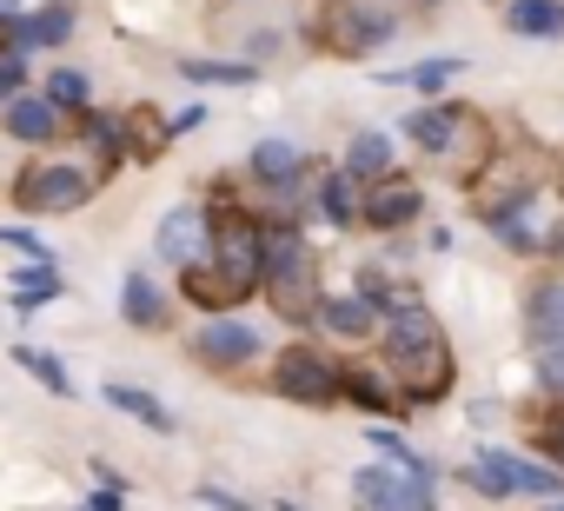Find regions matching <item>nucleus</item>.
I'll list each match as a JSON object with an SVG mask.
<instances>
[{
  "mask_svg": "<svg viewBox=\"0 0 564 511\" xmlns=\"http://www.w3.org/2000/svg\"><path fill=\"white\" fill-rule=\"evenodd\" d=\"M478 465L498 471L511 498H544V504L564 498V471H557V465H538V458H518V452H485Z\"/></svg>",
  "mask_w": 564,
  "mask_h": 511,
  "instance_id": "obj_14",
  "label": "nucleus"
},
{
  "mask_svg": "<svg viewBox=\"0 0 564 511\" xmlns=\"http://www.w3.org/2000/svg\"><path fill=\"white\" fill-rule=\"evenodd\" d=\"M551 180H557V193H564V153H557V160H551Z\"/></svg>",
  "mask_w": 564,
  "mask_h": 511,
  "instance_id": "obj_42",
  "label": "nucleus"
},
{
  "mask_svg": "<svg viewBox=\"0 0 564 511\" xmlns=\"http://www.w3.org/2000/svg\"><path fill=\"white\" fill-rule=\"evenodd\" d=\"M193 127H206V100H186V107L173 113V133H193Z\"/></svg>",
  "mask_w": 564,
  "mask_h": 511,
  "instance_id": "obj_39",
  "label": "nucleus"
},
{
  "mask_svg": "<svg viewBox=\"0 0 564 511\" xmlns=\"http://www.w3.org/2000/svg\"><path fill=\"white\" fill-rule=\"evenodd\" d=\"M346 173H352V180H366V186H372V180H386V173H392V140H386V133H372V127H366V133H352V140H346Z\"/></svg>",
  "mask_w": 564,
  "mask_h": 511,
  "instance_id": "obj_26",
  "label": "nucleus"
},
{
  "mask_svg": "<svg viewBox=\"0 0 564 511\" xmlns=\"http://www.w3.org/2000/svg\"><path fill=\"white\" fill-rule=\"evenodd\" d=\"M87 471H94V478H100V485H107V491H127V478H120V471H113V465H107V458H94V465H87Z\"/></svg>",
  "mask_w": 564,
  "mask_h": 511,
  "instance_id": "obj_41",
  "label": "nucleus"
},
{
  "mask_svg": "<svg viewBox=\"0 0 564 511\" xmlns=\"http://www.w3.org/2000/svg\"><path fill=\"white\" fill-rule=\"evenodd\" d=\"M41 94H47V100H54L67 120H87V113H94V80H87L80 67H54Z\"/></svg>",
  "mask_w": 564,
  "mask_h": 511,
  "instance_id": "obj_28",
  "label": "nucleus"
},
{
  "mask_svg": "<svg viewBox=\"0 0 564 511\" xmlns=\"http://www.w3.org/2000/svg\"><path fill=\"white\" fill-rule=\"evenodd\" d=\"M392 34H399V21L386 8H372V0H319L306 21V41L333 61H372Z\"/></svg>",
  "mask_w": 564,
  "mask_h": 511,
  "instance_id": "obj_4",
  "label": "nucleus"
},
{
  "mask_svg": "<svg viewBox=\"0 0 564 511\" xmlns=\"http://www.w3.org/2000/svg\"><path fill=\"white\" fill-rule=\"evenodd\" d=\"M458 485H471L478 498H511V491H505V478H498V471H485V465H458Z\"/></svg>",
  "mask_w": 564,
  "mask_h": 511,
  "instance_id": "obj_37",
  "label": "nucleus"
},
{
  "mask_svg": "<svg viewBox=\"0 0 564 511\" xmlns=\"http://www.w3.org/2000/svg\"><path fill=\"white\" fill-rule=\"evenodd\" d=\"M259 300L286 319V326H319V306H326V260L313 252V239H306L300 226H272V232H265Z\"/></svg>",
  "mask_w": 564,
  "mask_h": 511,
  "instance_id": "obj_2",
  "label": "nucleus"
},
{
  "mask_svg": "<svg viewBox=\"0 0 564 511\" xmlns=\"http://www.w3.org/2000/svg\"><path fill=\"white\" fill-rule=\"evenodd\" d=\"M186 346H193V359H199L206 372H246V366L265 352V346H259V333H252L246 319H206Z\"/></svg>",
  "mask_w": 564,
  "mask_h": 511,
  "instance_id": "obj_8",
  "label": "nucleus"
},
{
  "mask_svg": "<svg viewBox=\"0 0 564 511\" xmlns=\"http://www.w3.org/2000/svg\"><path fill=\"white\" fill-rule=\"evenodd\" d=\"M379 339H386V366H392L405 405H445V399H452V385H458V359H452L445 326L425 313V300L405 293V300L386 313Z\"/></svg>",
  "mask_w": 564,
  "mask_h": 511,
  "instance_id": "obj_1",
  "label": "nucleus"
},
{
  "mask_svg": "<svg viewBox=\"0 0 564 511\" xmlns=\"http://www.w3.org/2000/svg\"><path fill=\"white\" fill-rule=\"evenodd\" d=\"M498 140H505V133H498L478 107H458V100H452V146H445L438 166H452V180L465 186V180H478V166L498 153Z\"/></svg>",
  "mask_w": 564,
  "mask_h": 511,
  "instance_id": "obj_11",
  "label": "nucleus"
},
{
  "mask_svg": "<svg viewBox=\"0 0 564 511\" xmlns=\"http://www.w3.org/2000/svg\"><path fill=\"white\" fill-rule=\"evenodd\" d=\"M14 94H28V54H0V107Z\"/></svg>",
  "mask_w": 564,
  "mask_h": 511,
  "instance_id": "obj_35",
  "label": "nucleus"
},
{
  "mask_svg": "<svg viewBox=\"0 0 564 511\" xmlns=\"http://www.w3.org/2000/svg\"><path fill=\"white\" fill-rule=\"evenodd\" d=\"M47 300H61V267H21L14 273V313H28L34 319V306H47Z\"/></svg>",
  "mask_w": 564,
  "mask_h": 511,
  "instance_id": "obj_30",
  "label": "nucleus"
},
{
  "mask_svg": "<svg viewBox=\"0 0 564 511\" xmlns=\"http://www.w3.org/2000/svg\"><path fill=\"white\" fill-rule=\"evenodd\" d=\"M120 319H127L133 333H166V326H173L166 293H160L147 273H127V286H120Z\"/></svg>",
  "mask_w": 564,
  "mask_h": 511,
  "instance_id": "obj_20",
  "label": "nucleus"
},
{
  "mask_svg": "<svg viewBox=\"0 0 564 511\" xmlns=\"http://www.w3.org/2000/svg\"><path fill=\"white\" fill-rule=\"evenodd\" d=\"M524 425H531L538 452L564 471V399H551V405H524Z\"/></svg>",
  "mask_w": 564,
  "mask_h": 511,
  "instance_id": "obj_32",
  "label": "nucleus"
},
{
  "mask_svg": "<svg viewBox=\"0 0 564 511\" xmlns=\"http://www.w3.org/2000/svg\"><path fill=\"white\" fill-rule=\"evenodd\" d=\"M419 8H438V0H419Z\"/></svg>",
  "mask_w": 564,
  "mask_h": 511,
  "instance_id": "obj_44",
  "label": "nucleus"
},
{
  "mask_svg": "<svg viewBox=\"0 0 564 511\" xmlns=\"http://www.w3.org/2000/svg\"><path fill=\"white\" fill-rule=\"evenodd\" d=\"M405 140H412L419 153H432V160H445V146H452V100H432V107H412V113H405Z\"/></svg>",
  "mask_w": 564,
  "mask_h": 511,
  "instance_id": "obj_25",
  "label": "nucleus"
},
{
  "mask_svg": "<svg viewBox=\"0 0 564 511\" xmlns=\"http://www.w3.org/2000/svg\"><path fill=\"white\" fill-rule=\"evenodd\" d=\"M206 246H213V226H206V199H186V206H166L160 232H153V252L180 273L193 260H206Z\"/></svg>",
  "mask_w": 564,
  "mask_h": 511,
  "instance_id": "obj_10",
  "label": "nucleus"
},
{
  "mask_svg": "<svg viewBox=\"0 0 564 511\" xmlns=\"http://www.w3.org/2000/svg\"><path fill=\"white\" fill-rule=\"evenodd\" d=\"M352 498H359L366 511H438V504H432V485L405 478L399 465H359V471H352Z\"/></svg>",
  "mask_w": 564,
  "mask_h": 511,
  "instance_id": "obj_9",
  "label": "nucleus"
},
{
  "mask_svg": "<svg viewBox=\"0 0 564 511\" xmlns=\"http://www.w3.org/2000/svg\"><path fill=\"white\" fill-rule=\"evenodd\" d=\"M107 405H113V412H127V418H140V425H147V432H160V438H173V432H180L173 405H166V399H153V392H140V385H127V379H113V385H107Z\"/></svg>",
  "mask_w": 564,
  "mask_h": 511,
  "instance_id": "obj_22",
  "label": "nucleus"
},
{
  "mask_svg": "<svg viewBox=\"0 0 564 511\" xmlns=\"http://www.w3.org/2000/svg\"><path fill=\"white\" fill-rule=\"evenodd\" d=\"M199 504H213V511H252L239 491H219V485H199Z\"/></svg>",
  "mask_w": 564,
  "mask_h": 511,
  "instance_id": "obj_38",
  "label": "nucleus"
},
{
  "mask_svg": "<svg viewBox=\"0 0 564 511\" xmlns=\"http://www.w3.org/2000/svg\"><path fill=\"white\" fill-rule=\"evenodd\" d=\"M551 511H564V498H557V504H551Z\"/></svg>",
  "mask_w": 564,
  "mask_h": 511,
  "instance_id": "obj_45",
  "label": "nucleus"
},
{
  "mask_svg": "<svg viewBox=\"0 0 564 511\" xmlns=\"http://www.w3.org/2000/svg\"><path fill=\"white\" fill-rule=\"evenodd\" d=\"M366 438H372V445H379V452H386V465H399V471H405V478H419V485H432V478H438V465H432V458H425V452H412V445H405V438H399V432H392V425H372V432H366Z\"/></svg>",
  "mask_w": 564,
  "mask_h": 511,
  "instance_id": "obj_31",
  "label": "nucleus"
},
{
  "mask_svg": "<svg viewBox=\"0 0 564 511\" xmlns=\"http://www.w3.org/2000/svg\"><path fill=\"white\" fill-rule=\"evenodd\" d=\"M0 246H14V252H28L34 267H54V246H47L41 232H28V226H0Z\"/></svg>",
  "mask_w": 564,
  "mask_h": 511,
  "instance_id": "obj_34",
  "label": "nucleus"
},
{
  "mask_svg": "<svg viewBox=\"0 0 564 511\" xmlns=\"http://www.w3.org/2000/svg\"><path fill=\"white\" fill-rule=\"evenodd\" d=\"M306 166H313V160H306L293 140H259V146L246 153V173H252L259 186H300Z\"/></svg>",
  "mask_w": 564,
  "mask_h": 511,
  "instance_id": "obj_19",
  "label": "nucleus"
},
{
  "mask_svg": "<svg viewBox=\"0 0 564 511\" xmlns=\"http://www.w3.org/2000/svg\"><path fill=\"white\" fill-rule=\"evenodd\" d=\"M458 74H465V61L438 54V61H419V67H392L386 80H392V87H412V94H445V87H452Z\"/></svg>",
  "mask_w": 564,
  "mask_h": 511,
  "instance_id": "obj_29",
  "label": "nucleus"
},
{
  "mask_svg": "<svg viewBox=\"0 0 564 511\" xmlns=\"http://www.w3.org/2000/svg\"><path fill=\"white\" fill-rule=\"evenodd\" d=\"M544 180H551L544 146H538V140H524V133H511V140H498V153L478 166V180H465V199H471V213H478V219H491V213L531 206Z\"/></svg>",
  "mask_w": 564,
  "mask_h": 511,
  "instance_id": "obj_3",
  "label": "nucleus"
},
{
  "mask_svg": "<svg viewBox=\"0 0 564 511\" xmlns=\"http://www.w3.org/2000/svg\"><path fill=\"white\" fill-rule=\"evenodd\" d=\"M180 74H186L193 87H252V80H259L252 61H199V54H180Z\"/></svg>",
  "mask_w": 564,
  "mask_h": 511,
  "instance_id": "obj_27",
  "label": "nucleus"
},
{
  "mask_svg": "<svg viewBox=\"0 0 564 511\" xmlns=\"http://www.w3.org/2000/svg\"><path fill=\"white\" fill-rule=\"evenodd\" d=\"M538 385H544V399H564V346L538 352Z\"/></svg>",
  "mask_w": 564,
  "mask_h": 511,
  "instance_id": "obj_36",
  "label": "nucleus"
},
{
  "mask_svg": "<svg viewBox=\"0 0 564 511\" xmlns=\"http://www.w3.org/2000/svg\"><path fill=\"white\" fill-rule=\"evenodd\" d=\"M505 28L524 34V41H557L564 34V0H511Z\"/></svg>",
  "mask_w": 564,
  "mask_h": 511,
  "instance_id": "obj_24",
  "label": "nucleus"
},
{
  "mask_svg": "<svg viewBox=\"0 0 564 511\" xmlns=\"http://www.w3.org/2000/svg\"><path fill=\"white\" fill-rule=\"evenodd\" d=\"M14 366H28V372H34V379H41L54 399H74V392H80V385H74V372L61 366V352H41V346H14Z\"/></svg>",
  "mask_w": 564,
  "mask_h": 511,
  "instance_id": "obj_33",
  "label": "nucleus"
},
{
  "mask_svg": "<svg viewBox=\"0 0 564 511\" xmlns=\"http://www.w3.org/2000/svg\"><path fill=\"white\" fill-rule=\"evenodd\" d=\"M94 193H100V166H80V160H28L14 173L21 213H80Z\"/></svg>",
  "mask_w": 564,
  "mask_h": 511,
  "instance_id": "obj_5",
  "label": "nucleus"
},
{
  "mask_svg": "<svg viewBox=\"0 0 564 511\" xmlns=\"http://www.w3.org/2000/svg\"><path fill=\"white\" fill-rule=\"evenodd\" d=\"M511 252H531V260H538V252H557V239L551 232H538V206H511V213H491L485 219Z\"/></svg>",
  "mask_w": 564,
  "mask_h": 511,
  "instance_id": "obj_23",
  "label": "nucleus"
},
{
  "mask_svg": "<svg viewBox=\"0 0 564 511\" xmlns=\"http://www.w3.org/2000/svg\"><path fill=\"white\" fill-rule=\"evenodd\" d=\"M319 213H326L339 232H352V226H359V213H366V180H352L346 166H333V173L319 180Z\"/></svg>",
  "mask_w": 564,
  "mask_h": 511,
  "instance_id": "obj_21",
  "label": "nucleus"
},
{
  "mask_svg": "<svg viewBox=\"0 0 564 511\" xmlns=\"http://www.w3.org/2000/svg\"><path fill=\"white\" fill-rule=\"evenodd\" d=\"M524 339H531L538 352L564 346V280H557V273L531 286V300H524Z\"/></svg>",
  "mask_w": 564,
  "mask_h": 511,
  "instance_id": "obj_18",
  "label": "nucleus"
},
{
  "mask_svg": "<svg viewBox=\"0 0 564 511\" xmlns=\"http://www.w3.org/2000/svg\"><path fill=\"white\" fill-rule=\"evenodd\" d=\"M339 399H352L359 412H372V418H399L405 412V392H399V379H392V366L386 359H339Z\"/></svg>",
  "mask_w": 564,
  "mask_h": 511,
  "instance_id": "obj_7",
  "label": "nucleus"
},
{
  "mask_svg": "<svg viewBox=\"0 0 564 511\" xmlns=\"http://www.w3.org/2000/svg\"><path fill=\"white\" fill-rule=\"evenodd\" d=\"M74 0H47V8L21 14L14 21V54H47V47H67L74 41Z\"/></svg>",
  "mask_w": 564,
  "mask_h": 511,
  "instance_id": "obj_16",
  "label": "nucleus"
},
{
  "mask_svg": "<svg viewBox=\"0 0 564 511\" xmlns=\"http://www.w3.org/2000/svg\"><path fill=\"white\" fill-rule=\"evenodd\" d=\"M0 127H8L14 140H28V146H54L67 133V113L47 94H14L8 107H0Z\"/></svg>",
  "mask_w": 564,
  "mask_h": 511,
  "instance_id": "obj_15",
  "label": "nucleus"
},
{
  "mask_svg": "<svg viewBox=\"0 0 564 511\" xmlns=\"http://www.w3.org/2000/svg\"><path fill=\"white\" fill-rule=\"evenodd\" d=\"M419 213H425V186L386 173V180L366 186V213H359V226H372V232H405Z\"/></svg>",
  "mask_w": 564,
  "mask_h": 511,
  "instance_id": "obj_13",
  "label": "nucleus"
},
{
  "mask_svg": "<svg viewBox=\"0 0 564 511\" xmlns=\"http://www.w3.org/2000/svg\"><path fill=\"white\" fill-rule=\"evenodd\" d=\"M120 120V160H133V166H160L166 153H173V120L153 107V100H133L127 113H113Z\"/></svg>",
  "mask_w": 564,
  "mask_h": 511,
  "instance_id": "obj_12",
  "label": "nucleus"
},
{
  "mask_svg": "<svg viewBox=\"0 0 564 511\" xmlns=\"http://www.w3.org/2000/svg\"><path fill=\"white\" fill-rule=\"evenodd\" d=\"M272 511H300V504H293V498H279V504H272Z\"/></svg>",
  "mask_w": 564,
  "mask_h": 511,
  "instance_id": "obj_43",
  "label": "nucleus"
},
{
  "mask_svg": "<svg viewBox=\"0 0 564 511\" xmlns=\"http://www.w3.org/2000/svg\"><path fill=\"white\" fill-rule=\"evenodd\" d=\"M319 326H326L333 339H346V346H366V339H379L386 313H379V306H372V300L352 286L346 300H326V306H319Z\"/></svg>",
  "mask_w": 564,
  "mask_h": 511,
  "instance_id": "obj_17",
  "label": "nucleus"
},
{
  "mask_svg": "<svg viewBox=\"0 0 564 511\" xmlns=\"http://www.w3.org/2000/svg\"><path fill=\"white\" fill-rule=\"evenodd\" d=\"M272 54H279V34H252V41H246V61H252V67L272 61Z\"/></svg>",
  "mask_w": 564,
  "mask_h": 511,
  "instance_id": "obj_40",
  "label": "nucleus"
},
{
  "mask_svg": "<svg viewBox=\"0 0 564 511\" xmlns=\"http://www.w3.org/2000/svg\"><path fill=\"white\" fill-rule=\"evenodd\" d=\"M265 379H272L279 399H293V405H313V412L339 405V359H333L326 346H313V339H293L286 352L272 359Z\"/></svg>",
  "mask_w": 564,
  "mask_h": 511,
  "instance_id": "obj_6",
  "label": "nucleus"
}]
</instances>
